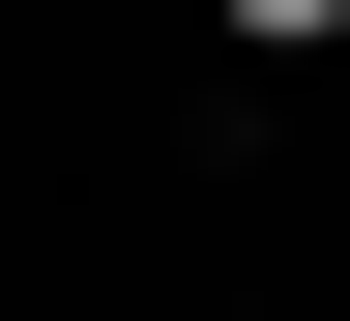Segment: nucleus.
<instances>
[{
  "instance_id": "f257e3e1",
  "label": "nucleus",
  "mask_w": 350,
  "mask_h": 321,
  "mask_svg": "<svg viewBox=\"0 0 350 321\" xmlns=\"http://www.w3.org/2000/svg\"><path fill=\"white\" fill-rule=\"evenodd\" d=\"M234 29H262V59H321V29H350V0H234Z\"/></svg>"
}]
</instances>
